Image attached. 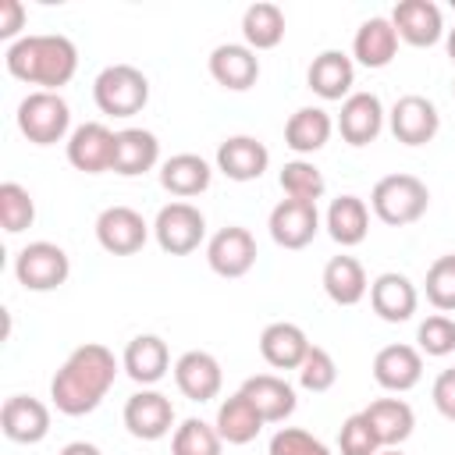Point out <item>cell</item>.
Listing matches in <instances>:
<instances>
[{
	"label": "cell",
	"instance_id": "cell-36",
	"mask_svg": "<svg viewBox=\"0 0 455 455\" xmlns=\"http://www.w3.org/2000/svg\"><path fill=\"white\" fill-rule=\"evenodd\" d=\"M224 441L217 434V427L203 423V419H185L181 427H174L171 437V455H220Z\"/></svg>",
	"mask_w": 455,
	"mask_h": 455
},
{
	"label": "cell",
	"instance_id": "cell-41",
	"mask_svg": "<svg viewBox=\"0 0 455 455\" xmlns=\"http://www.w3.org/2000/svg\"><path fill=\"white\" fill-rule=\"evenodd\" d=\"M338 448H341V455H377V451H380V441H377V434H373V427L366 423L363 412H352V416L341 423V430H338Z\"/></svg>",
	"mask_w": 455,
	"mask_h": 455
},
{
	"label": "cell",
	"instance_id": "cell-12",
	"mask_svg": "<svg viewBox=\"0 0 455 455\" xmlns=\"http://www.w3.org/2000/svg\"><path fill=\"white\" fill-rule=\"evenodd\" d=\"M124 427L139 441H160V437H167L171 427H174V405H171V398L160 395V391H153V387L135 391L124 402Z\"/></svg>",
	"mask_w": 455,
	"mask_h": 455
},
{
	"label": "cell",
	"instance_id": "cell-23",
	"mask_svg": "<svg viewBox=\"0 0 455 455\" xmlns=\"http://www.w3.org/2000/svg\"><path fill=\"white\" fill-rule=\"evenodd\" d=\"M306 352H309V338H306V331L299 323L274 320L259 334V355L274 370H299L302 359H306Z\"/></svg>",
	"mask_w": 455,
	"mask_h": 455
},
{
	"label": "cell",
	"instance_id": "cell-28",
	"mask_svg": "<svg viewBox=\"0 0 455 455\" xmlns=\"http://www.w3.org/2000/svg\"><path fill=\"white\" fill-rule=\"evenodd\" d=\"M160 160V142L153 132L146 128H124L117 132V149H114V174L121 178H135L153 171Z\"/></svg>",
	"mask_w": 455,
	"mask_h": 455
},
{
	"label": "cell",
	"instance_id": "cell-40",
	"mask_svg": "<svg viewBox=\"0 0 455 455\" xmlns=\"http://www.w3.org/2000/svg\"><path fill=\"white\" fill-rule=\"evenodd\" d=\"M416 341H419V352H427V355H437V359L451 355L455 352V320L444 313L427 316L416 331Z\"/></svg>",
	"mask_w": 455,
	"mask_h": 455
},
{
	"label": "cell",
	"instance_id": "cell-10",
	"mask_svg": "<svg viewBox=\"0 0 455 455\" xmlns=\"http://www.w3.org/2000/svg\"><path fill=\"white\" fill-rule=\"evenodd\" d=\"M267 228L281 249H306L320 231V210L316 203H306V199H281L270 210Z\"/></svg>",
	"mask_w": 455,
	"mask_h": 455
},
{
	"label": "cell",
	"instance_id": "cell-42",
	"mask_svg": "<svg viewBox=\"0 0 455 455\" xmlns=\"http://www.w3.org/2000/svg\"><path fill=\"white\" fill-rule=\"evenodd\" d=\"M270 455H331V448L302 427H281L270 437Z\"/></svg>",
	"mask_w": 455,
	"mask_h": 455
},
{
	"label": "cell",
	"instance_id": "cell-25",
	"mask_svg": "<svg viewBox=\"0 0 455 455\" xmlns=\"http://www.w3.org/2000/svg\"><path fill=\"white\" fill-rule=\"evenodd\" d=\"M238 391L256 405L263 423H284L295 412V387L277 373H256Z\"/></svg>",
	"mask_w": 455,
	"mask_h": 455
},
{
	"label": "cell",
	"instance_id": "cell-34",
	"mask_svg": "<svg viewBox=\"0 0 455 455\" xmlns=\"http://www.w3.org/2000/svg\"><path fill=\"white\" fill-rule=\"evenodd\" d=\"M242 36L249 50H274L284 39V11L277 4H249L242 14Z\"/></svg>",
	"mask_w": 455,
	"mask_h": 455
},
{
	"label": "cell",
	"instance_id": "cell-24",
	"mask_svg": "<svg viewBox=\"0 0 455 455\" xmlns=\"http://www.w3.org/2000/svg\"><path fill=\"white\" fill-rule=\"evenodd\" d=\"M121 366H124V373H128L135 384H142V387L164 380V373H167V366H171L167 341L156 338V334H135V338L124 345Z\"/></svg>",
	"mask_w": 455,
	"mask_h": 455
},
{
	"label": "cell",
	"instance_id": "cell-8",
	"mask_svg": "<svg viewBox=\"0 0 455 455\" xmlns=\"http://www.w3.org/2000/svg\"><path fill=\"white\" fill-rule=\"evenodd\" d=\"M114 149L117 132H110L103 121H85L68 135V164L85 174L114 171Z\"/></svg>",
	"mask_w": 455,
	"mask_h": 455
},
{
	"label": "cell",
	"instance_id": "cell-13",
	"mask_svg": "<svg viewBox=\"0 0 455 455\" xmlns=\"http://www.w3.org/2000/svg\"><path fill=\"white\" fill-rule=\"evenodd\" d=\"M437 128H441V114L427 96L409 92L391 107V135L402 146H427L437 135Z\"/></svg>",
	"mask_w": 455,
	"mask_h": 455
},
{
	"label": "cell",
	"instance_id": "cell-31",
	"mask_svg": "<svg viewBox=\"0 0 455 455\" xmlns=\"http://www.w3.org/2000/svg\"><path fill=\"white\" fill-rule=\"evenodd\" d=\"M331 132H334V121L323 107H299L284 124V146L295 149L299 156H306V153L323 149Z\"/></svg>",
	"mask_w": 455,
	"mask_h": 455
},
{
	"label": "cell",
	"instance_id": "cell-44",
	"mask_svg": "<svg viewBox=\"0 0 455 455\" xmlns=\"http://www.w3.org/2000/svg\"><path fill=\"white\" fill-rule=\"evenodd\" d=\"M21 28H25V7H21V0H0V39H11L14 43V36Z\"/></svg>",
	"mask_w": 455,
	"mask_h": 455
},
{
	"label": "cell",
	"instance_id": "cell-6",
	"mask_svg": "<svg viewBox=\"0 0 455 455\" xmlns=\"http://www.w3.org/2000/svg\"><path fill=\"white\" fill-rule=\"evenodd\" d=\"M153 235H156V245L171 256H188L199 249V242L206 238V217L199 213V206L178 199V203H167L160 206L156 220H153Z\"/></svg>",
	"mask_w": 455,
	"mask_h": 455
},
{
	"label": "cell",
	"instance_id": "cell-4",
	"mask_svg": "<svg viewBox=\"0 0 455 455\" xmlns=\"http://www.w3.org/2000/svg\"><path fill=\"white\" fill-rule=\"evenodd\" d=\"M92 100L110 117H135L149 103V78L132 64H110L96 75Z\"/></svg>",
	"mask_w": 455,
	"mask_h": 455
},
{
	"label": "cell",
	"instance_id": "cell-20",
	"mask_svg": "<svg viewBox=\"0 0 455 455\" xmlns=\"http://www.w3.org/2000/svg\"><path fill=\"white\" fill-rule=\"evenodd\" d=\"M270 164V149L252 135H231L217 146V171L231 181H256Z\"/></svg>",
	"mask_w": 455,
	"mask_h": 455
},
{
	"label": "cell",
	"instance_id": "cell-9",
	"mask_svg": "<svg viewBox=\"0 0 455 455\" xmlns=\"http://www.w3.org/2000/svg\"><path fill=\"white\" fill-rule=\"evenodd\" d=\"M206 263L220 277H245L252 270V263H256V238H252V231L242 228V224L220 228L206 242Z\"/></svg>",
	"mask_w": 455,
	"mask_h": 455
},
{
	"label": "cell",
	"instance_id": "cell-45",
	"mask_svg": "<svg viewBox=\"0 0 455 455\" xmlns=\"http://www.w3.org/2000/svg\"><path fill=\"white\" fill-rule=\"evenodd\" d=\"M57 455H103L96 444H89V441H71V444H64Z\"/></svg>",
	"mask_w": 455,
	"mask_h": 455
},
{
	"label": "cell",
	"instance_id": "cell-39",
	"mask_svg": "<svg viewBox=\"0 0 455 455\" xmlns=\"http://www.w3.org/2000/svg\"><path fill=\"white\" fill-rule=\"evenodd\" d=\"M334 380H338V366H334L331 352L320 348V345H309V352H306V359H302V366H299V384H302L306 391L320 395V391H331Z\"/></svg>",
	"mask_w": 455,
	"mask_h": 455
},
{
	"label": "cell",
	"instance_id": "cell-32",
	"mask_svg": "<svg viewBox=\"0 0 455 455\" xmlns=\"http://www.w3.org/2000/svg\"><path fill=\"white\" fill-rule=\"evenodd\" d=\"M213 427H217L220 441H228V444H249V441H256V434L263 430V416L256 412V405H252L242 391H235L231 398L220 402Z\"/></svg>",
	"mask_w": 455,
	"mask_h": 455
},
{
	"label": "cell",
	"instance_id": "cell-46",
	"mask_svg": "<svg viewBox=\"0 0 455 455\" xmlns=\"http://www.w3.org/2000/svg\"><path fill=\"white\" fill-rule=\"evenodd\" d=\"M448 57H451V64H455V28L448 32Z\"/></svg>",
	"mask_w": 455,
	"mask_h": 455
},
{
	"label": "cell",
	"instance_id": "cell-22",
	"mask_svg": "<svg viewBox=\"0 0 455 455\" xmlns=\"http://www.w3.org/2000/svg\"><path fill=\"white\" fill-rule=\"evenodd\" d=\"M423 377V352L412 345H384L373 355V380L384 391H409Z\"/></svg>",
	"mask_w": 455,
	"mask_h": 455
},
{
	"label": "cell",
	"instance_id": "cell-14",
	"mask_svg": "<svg viewBox=\"0 0 455 455\" xmlns=\"http://www.w3.org/2000/svg\"><path fill=\"white\" fill-rule=\"evenodd\" d=\"M174 384H178V391L188 402H210V398H217L220 395V384H224V373H220L217 355H210L203 348H192V352L178 355V363H174Z\"/></svg>",
	"mask_w": 455,
	"mask_h": 455
},
{
	"label": "cell",
	"instance_id": "cell-11",
	"mask_svg": "<svg viewBox=\"0 0 455 455\" xmlns=\"http://www.w3.org/2000/svg\"><path fill=\"white\" fill-rule=\"evenodd\" d=\"M146 238H149V224L132 206H107L96 217V242L110 256H132L146 245Z\"/></svg>",
	"mask_w": 455,
	"mask_h": 455
},
{
	"label": "cell",
	"instance_id": "cell-7",
	"mask_svg": "<svg viewBox=\"0 0 455 455\" xmlns=\"http://www.w3.org/2000/svg\"><path fill=\"white\" fill-rule=\"evenodd\" d=\"M68 274H71V259L53 242H28L14 256V277L28 291H53L68 281Z\"/></svg>",
	"mask_w": 455,
	"mask_h": 455
},
{
	"label": "cell",
	"instance_id": "cell-18",
	"mask_svg": "<svg viewBox=\"0 0 455 455\" xmlns=\"http://www.w3.org/2000/svg\"><path fill=\"white\" fill-rule=\"evenodd\" d=\"M391 25H395L398 39H405L409 46H434L444 36L441 7L430 4V0H402V4H395Z\"/></svg>",
	"mask_w": 455,
	"mask_h": 455
},
{
	"label": "cell",
	"instance_id": "cell-3",
	"mask_svg": "<svg viewBox=\"0 0 455 455\" xmlns=\"http://www.w3.org/2000/svg\"><path fill=\"white\" fill-rule=\"evenodd\" d=\"M370 206L373 213L391 224V228H405V224H416L427 206H430V192L427 185L416 178V174H387L373 185L370 192Z\"/></svg>",
	"mask_w": 455,
	"mask_h": 455
},
{
	"label": "cell",
	"instance_id": "cell-27",
	"mask_svg": "<svg viewBox=\"0 0 455 455\" xmlns=\"http://www.w3.org/2000/svg\"><path fill=\"white\" fill-rule=\"evenodd\" d=\"M363 416L373 427L380 448H398L416 427V412H412V405L405 398H377V402H370L363 409Z\"/></svg>",
	"mask_w": 455,
	"mask_h": 455
},
{
	"label": "cell",
	"instance_id": "cell-26",
	"mask_svg": "<svg viewBox=\"0 0 455 455\" xmlns=\"http://www.w3.org/2000/svg\"><path fill=\"white\" fill-rule=\"evenodd\" d=\"M398 53V32L391 25V18L384 14H373L366 18L359 28H355V39H352V57L363 64V68H387Z\"/></svg>",
	"mask_w": 455,
	"mask_h": 455
},
{
	"label": "cell",
	"instance_id": "cell-5",
	"mask_svg": "<svg viewBox=\"0 0 455 455\" xmlns=\"http://www.w3.org/2000/svg\"><path fill=\"white\" fill-rule=\"evenodd\" d=\"M18 128L36 146H53L71 128V107L60 92L36 89L18 103Z\"/></svg>",
	"mask_w": 455,
	"mask_h": 455
},
{
	"label": "cell",
	"instance_id": "cell-33",
	"mask_svg": "<svg viewBox=\"0 0 455 455\" xmlns=\"http://www.w3.org/2000/svg\"><path fill=\"white\" fill-rule=\"evenodd\" d=\"M327 231L338 245H359L370 235V210L359 196H338L327 206Z\"/></svg>",
	"mask_w": 455,
	"mask_h": 455
},
{
	"label": "cell",
	"instance_id": "cell-43",
	"mask_svg": "<svg viewBox=\"0 0 455 455\" xmlns=\"http://www.w3.org/2000/svg\"><path fill=\"white\" fill-rule=\"evenodd\" d=\"M430 398H434L437 412L455 423V366H448V370L437 373V380H434V387H430Z\"/></svg>",
	"mask_w": 455,
	"mask_h": 455
},
{
	"label": "cell",
	"instance_id": "cell-17",
	"mask_svg": "<svg viewBox=\"0 0 455 455\" xmlns=\"http://www.w3.org/2000/svg\"><path fill=\"white\" fill-rule=\"evenodd\" d=\"M416 302H419L416 284H412L405 274H398V270L377 274V277L370 281V306H373V313H377L380 320H387V323H405V320L416 313Z\"/></svg>",
	"mask_w": 455,
	"mask_h": 455
},
{
	"label": "cell",
	"instance_id": "cell-29",
	"mask_svg": "<svg viewBox=\"0 0 455 455\" xmlns=\"http://www.w3.org/2000/svg\"><path fill=\"white\" fill-rule=\"evenodd\" d=\"M210 178H213L210 164L203 156H196V153H174V156H167L160 164V185L171 196H178V199H188V196L206 192L210 188Z\"/></svg>",
	"mask_w": 455,
	"mask_h": 455
},
{
	"label": "cell",
	"instance_id": "cell-21",
	"mask_svg": "<svg viewBox=\"0 0 455 455\" xmlns=\"http://www.w3.org/2000/svg\"><path fill=\"white\" fill-rule=\"evenodd\" d=\"M306 82L309 89L320 96V100H348L352 96V82H355V64L348 53L341 50H323L313 57L309 71H306Z\"/></svg>",
	"mask_w": 455,
	"mask_h": 455
},
{
	"label": "cell",
	"instance_id": "cell-16",
	"mask_svg": "<svg viewBox=\"0 0 455 455\" xmlns=\"http://www.w3.org/2000/svg\"><path fill=\"white\" fill-rule=\"evenodd\" d=\"M384 128V107L377 92H352L341 103L338 114V132L348 146H370Z\"/></svg>",
	"mask_w": 455,
	"mask_h": 455
},
{
	"label": "cell",
	"instance_id": "cell-1",
	"mask_svg": "<svg viewBox=\"0 0 455 455\" xmlns=\"http://www.w3.org/2000/svg\"><path fill=\"white\" fill-rule=\"evenodd\" d=\"M114 380H117V359H114V352L107 345H100V341H85L53 373L50 398H53L57 412H64V416H85V412H92L107 398V391L114 387Z\"/></svg>",
	"mask_w": 455,
	"mask_h": 455
},
{
	"label": "cell",
	"instance_id": "cell-15",
	"mask_svg": "<svg viewBox=\"0 0 455 455\" xmlns=\"http://www.w3.org/2000/svg\"><path fill=\"white\" fill-rule=\"evenodd\" d=\"M0 430L7 441L36 444L50 434V409L32 395H11L0 409Z\"/></svg>",
	"mask_w": 455,
	"mask_h": 455
},
{
	"label": "cell",
	"instance_id": "cell-37",
	"mask_svg": "<svg viewBox=\"0 0 455 455\" xmlns=\"http://www.w3.org/2000/svg\"><path fill=\"white\" fill-rule=\"evenodd\" d=\"M36 220V203L28 196V188H21L18 181H4L0 185V224L7 235L25 231Z\"/></svg>",
	"mask_w": 455,
	"mask_h": 455
},
{
	"label": "cell",
	"instance_id": "cell-19",
	"mask_svg": "<svg viewBox=\"0 0 455 455\" xmlns=\"http://www.w3.org/2000/svg\"><path fill=\"white\" fill-rule=\"evenodd\" d=\"M210 75L217 85L231 89V92H245L259 78V57L245 43H220L210 53Z\"/></svg>",
	"mask_w": 455,
	"mask_h": 455
},
{
	"label": "cell",
	"instance_id": "cell-47",
	"mask_svg": "<svg viewBox=\"0 0 455 455\" xmlns=\"http://www.w3.org/2000/svg\"><path fill=\"white\" fill-rule=\"evenodd\" d=\"M377 455H405V451H398V448H380Z\"/></svg>",
	"mask_w": 455,
	"mask_h": 455
},
{
	"label": "cell",
	"instance_id": "cell-38",
	"mask_svg": "<svg viewBox=\"0 0 455 455\" xmlns=\"http://www.w3.org/2000/svg\"><path fill=\"white\" fill-rule=\"evenodd\" d=\"M423 288H427V299H430L434 309L455 313V252L437 256V259L430 263Z\"/></svg>",
	"mask_w": 455,
	"mask_h": 455
},
{
	"label": "cell",
	"instance_id": "cell-2",
	"mask_svg": "<svg viewBox=\"0 0 455 455\" xmlns=\"http://www.w3.org/2000/svg\"><path fill=\"white\" fill-rule=\"evenodd\" d=\"M4 64L18 82L57 92L60 85H68L75 78L78 50L68 36H50V32L46 36H21V39L7 43Z\"/></svg>",
	"mask_w": 455,
	"mask_h": 455
},
{
	"label": "cell",
	"instance_id": "cell-30",
	"mask_svg": "<svg viewBox=\"0 0 455 455\" xmlns=\"http://www.w3.org/2000/svg\"><path fill=\"white\" fill-rule=\"evenodd\" d=\"M323 291L331 302L338 306H355L366 299L370 291V281H366V270L355 256H331L327 267H323Z\"/></svg>",
	"mask_w": 455,
	"mask_h": 455
},
{
	"label": "cell",
	"instance_id": "cell-35",
	"mask_svg": "<svg viewBox=\"0 0 455 455\" xmlns=\"http://www.w3.org/2000/svg\"><path fill=\"white\" fill-rule=\"evenodd\" d=\"M277 181H281V188H284L288 199H306V203H316L323 196V188H327L320 167L309 164V160H288L281 167Z\"/></svg>",
	"mask_w": 455,
	"mask_h": 455
},
{
	"label": "cell",
	"instance_id": "cell-48",
	"mask_svg": "<svg viewBox=\"0 0 455 455\" xmlns=\"http://www.w3.org/2000/svg\"><path fill=\"white\" fill-rule=\"evenodd\" d=\"M451 92H455V82H451Z\"/></svg>",
	"mask_w": 455,
	"mask_h": 455
}]
</instances>
